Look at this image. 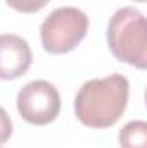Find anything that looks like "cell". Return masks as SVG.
<instances>
[{"instance_id": "6da1fadb", "label": "cell", "mask_w": 147, "mask_h": 148, "mask_svg": "<svg viewBox=\"0 0 147 148\" xmlns=\"http://www.w3.org/2000/svg\"><path fill=\"white\" fill-rule=\"evenodd\" d=\"M130 83L121 74L87 81L74 97V114L81 124L104 129L119 121L128 105Z\"/></svg>"}, {"instance_id": "7a4b0ae2", "label": "cell", "mask_w": 147, "mask_h": 148, "mask_svg": "<svg viewBox=\"0 0 147 148\" xmlns=\"http://www.w3.org/2000/svg\"><path fill=\"white\" fill-rule=\"evenodd\" d=\"M106 36L111 53L118 60L137 69L147 67V24L139 9H118L109 19Z\"/></svg>"}, {"instance_id": "3957f363", "label": "cell", "mask_w": 147, "mask_h": 148, "mask_svg": "<svg viewBox=\"0 0 147 148\" xmlns=\"http://www.w3.org/2000/svg\"><path fill=\"white\" fill-rule=\"evenodd\" d=\"M88 16L74 7L52 10L40 26L42 45L49 53H68L87 36Z\"/></svg>"}, {"instance_id": "277c9868", "label": "cell", "mask_w": 147, "mask_h": 148, "mask_svg": "<svg viewBox=\"0 0 147 148\" xmlns=\"http://www.w3.org/2000/svg\"><path fill=\"white\" fill-rule=\"evenodd\" d=\"M17 112L35 126H45L57 119L61 112V95L45 79L30 81L17 93Z\"/></svg>"}, {"instance_id": "5b68a950", "label": "cell", "mask_w": 147, "mask_h": 148, "mask_svg": "<svg viewBox=\"0 0 147 148\" xmlns=\"http://www.w3.org/2000/svg\"><path fill=\"white\" fill-rule=\"evenodd\" d=\"M33 53L30 43L17 35H0V79H17L30 69Z\"/></svg>"}, {"instance_id": "8992f818", "label": "cell", "mask_w": 147, "mask_h": 148, "mask_svg": "<svg viewBox=\"0 0 147 148\" xmlns=\"http://www.w3.org/2000/svg\"><path fill=\"white\" fill-rule=\"evenodd\" d=\"M121 148H147V122L132 121L119 131Z\"/></svg>"}, {"instance_id": "52a82bcc", "label": "cell", "mask_w": 147, "mask_h": 148, "mask_svg": "<svg viewBox=\"0 0 147 148\" xmlns=\"http://www.w3.org/2000/svg\"><path fill=\"white\" fill-rule=\"evenodd\" d=\"M7 5L17 12H24V14H33L40 9H43L50 0H5Z\"/></svg>"}, {"instance_id": "ba28073f", "label": "cell", "mask_w": 147, "mask_h": 148, "mask_svg": "<svg viewBox=\"0 0 147 148\" xmlns=\"http://www.w3.org/2000/svg\"><path fill=\"white\" fill-rule=\"evenodd\" d=\"M12 136V121L3 107H0V147Z\"/></svg>"}, {"instance_id": "9c48e42d", "label": "cell", "mask_w": 147, "mask_h": 148, "mask_svg": "<svg viewBox=\"0 0 147 148\" xmlns=\"http://www.w3.org/2000/svg\"><path fill=\"white\" fill-rule=\"evenodd\" d=\"M135 2H146V0H135Z\"/></svg>"}]
</instances>
